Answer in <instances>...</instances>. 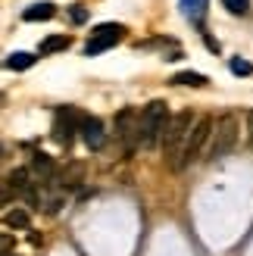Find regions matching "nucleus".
Here are the masks:
<instances>
[{
    "label": "nucleus",
    "instance_id": "12",
    "mask_svg": "<svg viewBox=\"0 0 253 256\" xmlns=\"http://www.w3.org/2000/svg\"><path fill=\"white\" fill-rule=\"evenodd\" d=\"M32 169L41 175V178H54L56 166H54V160H50L47 153H34V156H32Z\"/></svg>",
    "mask_w": 253,
    "mask_h": 256
},
{
    "label": "nucleus",
    "instance_id": "3",
    "mask_svg": "<svg viewBox=\"0 0 253 256\" xmlns=\"http://www.w3.org/2000/svg\"><path fill=\"white\" fill-rule=\"evenodd\" d=\"M210 132H212V119H210V116L194 119L191 132H188L184 144H182V150H178V162H175V169H178V172L188 169L191 162H197L200 156H204V147H206V140H210Z\"/></svg>",
    "mask_w": 253,
    "mask_h": 256
},
{
    "label": "nucleus",
    "instance_id": "20",
    "mask_svg": "<svg viewBox=\"0 0 253 256\" xmlns=\"http://www.w3.org/2000/svg\"><path fill=\"white\" fill-rule=\"evenodd\" d=\"M69 16H72V22H78V25H82V22L88 19V10H84V6H78V4H75V6L69 10Z\"/></svg>",
    "mask_w": 253,
    "mask_h": 256
},
{
    "label": "nucleus",
    "instance_id": "16",
    "mask_svg": "<svg viewBox=\"0 0 253 256\" xmlns=\"http://www.w3.org/2000/svg\"><path fill=\"white\" fill-rule=\"evenodd\" d=\"M82 175H84V166L82 162H69V169L60 172V184H78Z\"/></svg>",
    "mask_w": 253,
    "mask_h": 256
},
{
    "label": "nucleus",
    "instance_id": "18",
    "mask_svg": "<svg viewBox=\"0 0 253 256\" xmlns=\"http://www.w3.org/2000/svg\"><path fill=\"white\" fill-rule=\"evenodd\" d=\"M222 6L232 12V16H247L250 12V0H222Z\"/></svg>",
    "mask_w": 253,
    "mask_h": 256
},
{
    "label": "nucleus",
    "instance_id": "8",
    "mask_svg": "<svg viewBox=\"0 0 253 256\" xmlns=\"http://www.w3.org/2000/svg\"><path fill=\"white\" fill-rule=\"evenodd\" d=\"M78 134H82V140H84L88 150H104V144H106L104 122H100L97 116H84L82 125H78Z\"/></svg>",
    "mask_w": 253,
    "mask_h": 256
},
{
    "label": "nucleus",
    "instance_id": "13",
    "mask_svg": "<svg viewBox=\"0 0 253 256\" xmlns=\"http://www.w3.org/2000/svg\"><path fill=\"white\" fill-rule=\"evenodd\" d=\"M69 44H72L69 34H50L41 41V54H56V50H66Z\"/></svg>",
    "mask_w": 253,
    "mask_h": 256
},
{
    "label": "nucleus",
    "instance_id": "6",
    "mask_svg": "<svg viewBox=\"0 0 253 256\" xmlns=\"http://www.w3.org/2000/svg\"><path fill=\"white\" fill-rule=\"evenodd\" d=\"M82 119H84V112H78L75 106H60L54 112V138H56V144L69 147L75 132H78V125H82Z\"/></svg>",
    "mask_w": 253,
    "mask_h": 256
},
{
    "label": "nucleus",
    "instance_id": "9",
    "mask_svg": "<svg viewBox=\"0 0 253 256\" xmlns=\"http://www.w3.org/2000/svg\"><path fill=\"white\" fill-rule=\"evenodd\" d=\"M54 16H56V6L50 4V0H44V4H32L28 10L22 12L25 22H47V19H54Z\"/></svg>",
    "mask_w": 253,
    "mask_h": 256
},
{
    "label": "nucleus",
    "instance_id": "24",
    "mask_svg": "<svg viewBox=\"0 0 253 256\" xmlns=\"http://www.w3.org/2000/svg\"><path fill=\"white\" fill-rule=\"evenodd\" d=\"M0 256H16V253H0Z\"/></svg>",
    "mask_w": 253,
    "mask_h": 256
},
{
    "label": "nucleus",
    "instance_id": "4",
    "mask_svg": "<svg viewBox=\"0 0 253 256\" xmlns=\"http://www.w3.org/2000/svg\"><path fill=\"white\" fill-rule=\"evenodd\" d=\"M191 125H194V112L191 110H182V112H175V116H169V125H166V132H162V138H160L162 153L169 156L172 169H175V162H178V150L184 144L188 132H191Z\"/></svg>",
    "mask_w": 253,
    "mask_h": 256
},
{
    "label": "nucleus",
    "instance_id": "19",
    "mask_svg": "<svg viewBox=\"0 0 253 256\" xmlns=\"http://www.w3.org/2000/svg\"><path fill=\"white\" fill-rule=\"evenodd\" d=\"M228 66H232V72H234V75H250V72H253V66H250L247 60H241V56H234Z\"/></svg>",
    "mask_w": 253,
    "mask_h": 256
},
{
    "label": "nucleus",
    "instance_id": "10",
    "mask_svg": "<svg viewBox=\"0 0 253 256\" xmlns=\"http://www.w3.org/2000/svg\"><path fill=\"white\" fill-rule=\"evenodd\" d=\"M206 10H210V0H182V12L197 25L206 19Z\"/></svg>",
    "mask_w": 253,
    "mask_h": 256
},
{
    "label": "nucleus",
    "instance_id": "23",
    "mask_svg": "<svg viewBox=\"0 0 253 256\" xmlns=\"http://www.w3.org/2000/svg\"><path fill=\"white\" fill-rule=\"evenodd\" d=\"M247 125H250V138H253V110L247 112Z\"/></svg>",
    "mask_w": 253,
    "mask_h": 256
},
{
    "label": "nucleus",
    "instance_id": "11",
    "mask_svg": "<svg viewBox=\"0 0 253 256\" xmlns=\"http://www.w3.org/2000/svg\"><path fill=\"white\" fill-rule=\"evenodd\" d=\"M34 62H38L34 54H28V50H16V54L6 56V69H12V72H25V69H32Z\"/></svg>",
    "mask_w": 253,
    "mask_h": 256
},
{
    "label": "nucleus",
    "instance_id": "1",
    "mask_svg": "<svg viewBox=\"0 0 253 256\" xmlns=\"http://www.w3.org/2000/svg\"><path fill=\"white\" fill-rule=\"evenodd\" d=\"M169 125V104L166 100H150L138 112V144L141 147H156L162 132Z\"/></svg>",
    "mask_w": 253,
    "mask_h": 256
},
{
    "label": "nucleus",
    "instance_id": "17",
    "mask_svg": "<svg viewBox=\"0 0 253 256\" xmlns=\"http://www.w3.org/2000/svg\"><path fill=\"white\" fill-rule=\"evenodd\" d=\"M4 222L10 225V228H28V212H25V210H10L6 216H4Z\"/></svg>",
    "mask_w": 253,
    "mask_h": 256
},
{
    "label": "nucleus",
    "instance_id": "21",
    "mask_svg": "<svg viewBox=\"0 0 253 256\" xmlns=\"http://www.w3.org/2000/svg\"><path fill=\"white\" fill-rule=\"evenodd\" d=\"M10 247H12V238L0 234V253H10Z\"/></svg>",
    "mask_w": 253,
    "mask_h": 256
},
{
    "label": "nucleus",
    "instance_id": "15",
    "mask_svg": "<svg viewBox=\"0 0 253 256\" xmlns=\"http://www.w3.org/2000/svg\"><path fill=\"white\" fill-rule=\"evenodd\" d=\"M6 188H10V190H19V194H25V190H28V169H12L10 178H6Z\"/></svg>",
    "mask_w": 253,
    "mask_h": 256
},
{
    "label": "nucleus",
    "instance_id": "14",
    "mask_svg": "<svg viewBox=\"0 0 253 256\" xmlns=\"http://www.w3.org/2000/svg\"><path fill=\"white\" fill-rule=\"evenodd\" d=\"M210 78L204 72H178V75H172V84H188V88H204Z\"/></svg>",
    "mask_w": 253,
    "mask_h": 256
},
{
    "label": "nucleus",
    "instance_id": "7",
    "mask_svg": "<svg viewBox=\"0 0 253 256\" xmlns=\"http://www.w3.org/2000/svg\"><path fill=\"white\" fill-rule=\"evenodd\" d=\"M116 138L122 140L125 153H132L138 147V110L134 106H125L116 112Z\"/></svg>",
    "mask_w": 253,
    "mask_h": 256
},
{
    "label": "nucleus",
    "instance_id": "22",
    "mask_svg": "<svg viewBox=\"0 0 253 256\" xmlns=\"http://www.w3.org/2000/svg\"><path fill=\"white\" fill-rule=\"evenodd\" d=\"M10 197H12V190L6 188V190H0V206H4V203H10Z\"/></svg>",
    "mask_w": 253,
    "mask_h": 256
},
{
    "label": "nucleus",
    "instance_id": "2",
    "mask_svg": "<svg viewBox=\"0 0 253 256\" xmlns=\"http://www.w3.org/2000/svg\"><path fill=\"white\" fill-rule=\"evenodd\" d=\"M238 134H241V125H238V116L225 112L219 122H212V132H210V140H206V160H225L228 153L234 150L238 144Z\"/></svg>",
    "mask_w": 253,
    "mask_h": 256
},
{
    "label": "nucleus",
    "instance_id": "5",
    "mask_svg": "<svg viewBox=\"0 0 253 256\" xmlns=\"http://www.w3.org/2000/svg\"><path fill=\"white\" fill-rule=\"evenodd\" d=\"M122 38H125V25L104 22V25H97V28L91 32V38H88V44H84V54L88 56H97V54H104V50L116 47Z\"/></svg>",
    "mask_w": 253,
    "mask_h": 256
}]
</instances>
